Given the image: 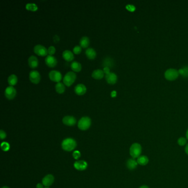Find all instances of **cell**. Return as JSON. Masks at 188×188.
<instances>
[{"label": "cell", "mask_w": 188, "mask_h": 188, "mask_svg": "<svg viewBox=\"0 0 188 188\" xmlns=\"http://www.w3.org/2000/svg\"><path fill=\"white\" fill-rule=\"evenodd\" d=\"M62 148L66 151H71L74 150L77 146L76 142L72 138H67L65 139L62 142Z\"/></svg>", "instance_id": "obj_1"}, {"label": "cell", "mask_w": 188, "mask_h": 188, "mask_svg": "<svg viewBox=\"0 0 188 188\" xmlns=\"http://www.w3.org/2000/svg\"><path fill=\"white\" fill-rule=\"evenodd\" d=\"M142 147L138 143H133L130 148V154L133 159L137 158L141 156Z\"/></svg>", "instance_id": "obj_2"}, {"label": "cell", "mask_w": 188, "mask_h": 188, "mask_svg": "<svg viewBox=\"0 0 188 188\" xmlns=\"http://www.w3.org/2000/svg\"><path fill=\"white\" fill-rule=\"evenodd\" d=\"M76 79V74L72 72L69 71L67 72L63 78V82L67 86H70L74 82Z\"/></svg>", "instance_id": "obj_3"}, {"label": "cell", "mask_w": 188, "mask_h": 188, "mask_svg": "<svg viewBox=\"0 0 188 188\" xmlns=\"http://www.w3.org/2000/svg\"><path fill=\"white\" fill-rule=\"evenodd\" d=\"M91 125V119L88 117H84L79 121L78 127L81 130H86L90 128Z\"/></svg>", "instance_id": "obj_4"}, {"label": "cell", "mask_w": 188, "mask_h": 188, "mask_svg": "<svg viewBox=\"0 0 188 188\" xmlns=\"http://www.w3.org/2000/svg\"><path fill=\"white\" fill-rule=\"evenodd\" d=\"M179 76V72L176 69L170 68L165 71V78L169 81H173L177 79Z\"/></svg>", "instance_id": "obj_5"}, {"label": "cell", "mask_w": 188, "mask_h": 188, "mask_svg": "<svg viewBox=\"0 0 188 188\" xmlns=\"http://www.w3.org/2000/svg\"><path fill=\"white\" fill-rule=\"evenodd\" d=\"M49 76L51 81L57 82H60L62 79V74L59 71H51L49 74Z\"/></svg>", "instance_id": "obj_6"}, {"label": "cell", "mask_w": 188, "mask_h": 188, "mask_svg": "<svg viewBox=\"0 0 188 188\" xmlns=\"http://www.w3.org/2000/svg\"><path fill=\"white\" fill-rule=\"evenodd\" d=\"M34 51L37 55L39 56H45L48 54L47 49L43 45L37 44L34 47Z\"/></svg>", "instance_id": "obj_7"}, {"label": "cell", "mask_w": 188, "mask_h": 188, "mask_svg": "<svg viewBox=\"0 0 188 188\" xmlns=\"http://www.w3.org/2000/svg\"><path fill=\"white\" fill-rule=\"evenodd\" d=\"M17 92L16 90L13 86H8L4 90V95L8 99H12L15 97Z\"/></svg>", "instance_id": "obj_8"}, {"label": "cell", "mask_w": 188, "mask_h": 188, "mask_svg": "<svg viewBox=\"0 0 188 188\" xmlns=\"http://www.w3.org/2000/svg\"><path fill=\"white\" fill-rule=\"evenodd\" d=\"M29 79L33 83H38L40 81V74L39 72L38 71H31L29 72Z\"/></svg>", "instance_id": "obj_9"}, {"label": "cell", "mask_w": 188, "mask_h": 188, "mask_svg": "<svg viewBox=\"0 0 188 188\" xmlns=\"http://www.w3.org/2000/svg\"><path fill=\"white\" fill-rule=\"evenodd\" d=\"M45 62L48 66L52 67L56 65L58 61L55 56H54L53 55H49L45 58Z\"/></svg>", "instance_id": "obj_10"}, {"label": "cell", "mask_w": 188, "mask_h": 188, "mask_svg": "<svg viewBox=\"0 0 188 188\" xmlns=\"http://www.w3.org/2000/svg\"><path fill=\"white\" fill-rule=\"evenodd\" d=\"M63 123L66 125L74 126L76 122V119L72 116H65L63 119Z\"/></svg>", "instance_id": "obj_11"}, {"label": "cell", "mask_w": 188, "mask_h": 188, "mask_svg": "<svg viewBox=\"0 0 188 188\" xmlns=\"http://www.w3.org/2000/svg\"><path fill=\"white\" fill-rule=\"evenodd\" d=\"M117 79L118 77L117 74L113 72H110L109 74H106V81L109 84H115L117 81Z\"/></svg>", "instance_id": "obj_12"}, {"label": "cell", "mask_w": 188, "mask_h": 188, "mask_svg": "<svg viewBox=\"0 0 188 188\" xmlns=\"http://www.w3.org/2000/svg\"><path fill=\"white\" fill-rule=\"evenodd\" d=\"M54 177L51 174H47V176H45L43 179L42 182L44 186L48 187L54 183Z\"/></svg>", "instance_id": "obj_13"}, {"label": "cell", "mask_w": 188, "mask_h": 188, "mask_svg": "<svg viewBox=\"0 0 188 188\" xmlns=\"http://www.w3.org/2000/svg\"><path fill=\"white\" fill-rule=\"evenodd\" d=\"M87 163L85 161H77L74 163V167L78 171H84L87 167Z\"/></svg>", "instance_id": "obj_14"}, {"label": "cell", "mask_w": 188, "mask_h": 188, "mask_svg": "<svg viewBox=\"0 0 188 188\" xmlns=\"http://www.w3.org/2000/svg\"><path fill=\"white\" fill-rule=\"evenodd\" d=\"M87 91L86 87L82 83H79L77 85L74 87V92L76 94L79 95H83L85 94Z\"/></svg>", "instance_id": "obj_15"}, {"label": "cell", "mask_w": 188, "mask_h": 188, "mask_svg": "<svg viewBox=\"0 0 188 188\" xmlns=\"http://www.w3.org/2000/svg\"><path fill=\"white\" fill-rule=\"evenodd\" d=\"M28 64L29 66L31 68H35L38 66L39 61L37 58L34 56L31 55L28 58Z\"/></svg>", "instance_id": "obj_16"}, {"label": "cell", "mask_w": 188, "mask_h": 188, "mask_svg": "<svg viewBox=\"0 0 188 188\" xmlns=\"http://www.w3.org/2000/svg\"><path fill=\"white\" fill-rule=\"evenodd\" d=\"M138 165V164L137 163V161H136L133 158L129 159L126 162V166H127L128 168L131 171H133V169L136 168Z\"/></svg>", "instance_id": "obj_17"}, {"label": "cell", "mask_w": 188, "mask_h": 188, "mask_svg": "<svg viewBox=\"0 0 188 188\" xmlns=\"http://www.w3.org/2000/svg\"><path fill=\"white\" fill-rule=\"evenodd\" d=\"M63 57L67 61H71L74 59V55L72 51L66 50L63 52Z\"/></svg>", "instance_id": "obj_18"}, {"label": "cell", "mask_w": 188, "mask_h": 188, "mask_svg": "<svg viewBox=\"0 0 188 188\" xmlns=\"http://www.w3.org/2000/svg\"><path fill=\"white\" fill-rule=\"evenodd\" d=\"M104 75V71L101 69H97L93 71L92 74V76L95 79H101L103 77Z\"/></svg>", "instance_id": "obj_19"}, {"label": "cell", "mask_w": 188, "mask_h": 188, "mask_svg": "<svg viewBox=\"0 0 188 188\" xmlns=\"http://www.w3.org/2000/svg\"><path fill=\"white\" fill-rule=\"evenodd\" d=\"M86 54L88 59H94L97 55V52L93 48L88 47L86 50Z\"/></svg>", "instance_id": "obj_20"}, {"label": "cell", "mask_w": 188, "mask_h": 188, "mask_svg": "<svg viewBox=\"0 0 188 188\" xmlns=\"http://www.w3.org/2000/svg\"><path fill=\"white\" fill-rule=\"evenodd\" d=\"M137 162L138 165H141L142 166L146 165H147L149 163V158L145 155L140 156V157L137 158Z\"/></svg>", "instance_id": "obj_21"}, {"label": "cell", "mask_w": 188, "mask_h": 188, "mask_svg": "<svg viewBox=\"0 0 188 188\" xmlns=\"http://www.w3.org/2000/svg\"><path fill=\"white\" fill-rule=\"evenodd\" d=\"M79 44L81 47L86 48L90 44V39L86 36H84L79 40Z\"/></svg>", "instance_id": "obj_22"}, {"label": "cell", "mask_w": 188, "mask_h": 188, "mask_svg": "<svg viewBox=\"0 0 188 188\" xmlns=\"http://www.w3.org/2000/svg\"><path fill=\"white\" fill-rule=\"evenodd\" d=\"M71 68L75 72H79L81 70L82 66L80 63L77 61H74L71 63Z\"/></svg>", "instance_id": "obj_23"}, {"label": "cell", "mask_w": 188, "mask_h": 188, "mask_svg": "<svg viewBox=\"0 0 188 188\" xmlns=\"http://www.w3.org/2000/svg\"><path fill=\"white\" fill-rule=\"evenodd\" d=\"M18 82V78L16 74H11L8 77V82L11 86L15 85Z\"/></svg>", "instance_id": "obj_24"}, {"label": "cell", "mask_w": 188, "mask_h": 188, "mask_svg": "<svg viewBox=\"0 0 188 188\" xmlns=\"http://www.w3.org/2000/svg\"><path fill=\"white\" fill-rule=\"evenodd\" d=\"M55 89L58 93L61 94L65 92V86L62 83L58 82L55 85Z\"/></svg>", "instance_id": "obj_25"}, {"label": "cell", "mask_w": 188, "mask_h": 188, "mask_svg": "<svg viewBox=\"0 0 188 188\" xmlns=\"http://www.w3.org/2000/svg\"><path fill=\"white\" fill-rule=\"evenodd\" d=\"M103 65L104 66V67H108L110 68V67H111L113 66V61L111 58H105L104 60H103Z\"/></svg>", "instance_id": "obj_26"}, {"label": "cell", "mask_w": 188, "mask_h": 188, "mask_svg": "<svg viewBox=\"0 0 188 188\" xmlns=\"http://www.w3.org/2000/svg\"><path fill=\"white\" fill-rule=\"evenodd\" d=\"M26 7L28 10L31 11H35L38 9L37 5L34 3H28L26 4Z\"/></svg>", "instance_id": "obj_27"}, {"label": "cell", "mask_w": 188, "mask_h": 188, "mask_svg": "<svg viewBox=\"0 0 188 188\" xmlns=\"http://www.w3.org/2000/svg\"><path fill=\"white\" fill-rule=\"evenodd\" d=\"M179 74H180L184 77H188V66L184 67L179 70Z\"/></svg>", "instance_id": "obj_28"}, {"label": "cell", "mask_w": 188, "mask_h": 188, "mask_svg": "<svg viewBox=\"0 0 188 188\" xmlns=\"http://www.w3.org/2000/svg\"><path fill=\"white\" fill-rule=\"evenodd\" d=\"M187 139L185 137H181L178 140V144L180 146H183L184 145H187Z\"/></svg>", "instance_id": "obj_29"}, {"label": "cell", "mask_w": 188, "mask_h": 188, "mask_svg": "<svg viewBox=\"0 0 188 188\" xmlns=\"http://www.w3.org/2000/svg\"><path fill=\"white\" fill-rule=\"evenodd\" d=\"M1 149H2L3 151H8V150L9 149V147H10V146H9V145L8 144V143L6 142H2V143L1 144Z\"/></svg>", "instance_id": "obj_30"}, {"label": "cell", "mask_w": 188, "mask_h": 188, "mask_svg": "<svg viewBox=\"0 0 188 188\" xmlns=\"http://www.w3.org/2000/svg\"><path fill=\"white\" fill-rule=\"evenodd\" d=\"M82 51V47L80 45H76L73 49V51L74 54H79Z\"/></svg>", "instance_id": "obj_31"}, {"label": "cell", "mask_w": 188, "mask_h": 188, "mask_svg": "<svg viewBox=\"0 0 188 188\" xmlns=\"http://www.w3.org/2000/svg\"><path fill=\"white\" fill-rule=\"evenodd\" d=\"M47 51H48V54L49 55H52L55 53V51H56V49L54 46H50L48 48Z\"/></svg>", "instance_id": "obj_32"}, {"label": "cell", "mask_w": 188, "mask_h": 188, "mask_svg": "<svg viewBox=\"0 0 188 188\" xmlns=\"http://www.w3.org/2000/svg\"><path fill=\"white\" fill-rule=\"evenodd\" d=\"M72 155H73V157H74V159L77 160L81 156V153H80V152L79 151H75L74 152Z\"/></svg>", "instance_id": "obj_33"}, {"label": "cell", "mask_w": 188, "mask_h": 188, "mask_svg": "<svg viewBox=\"0 0 188 188\" xmlns=\"http://www.w3.org/2000/svg\"><path fill=\"white\" fill-rule=\"evenodd\" d=\"M126 9L130 12H133L135 10V7L133 4H128L126 6Z\"/></svg>", "instance_id": "obj_34"}, {"label": "cell", "mask_w": 188, "mask_h": 188, "mask_svg": "<svg viewBox=\"0 0 188 188\" xmlns=\"http://www.w3.org/2000/svg\"><path fill=\"white\" fill-rule=\"evenodd\" d=\"M6 137V133L2 130H0V137L1 140H4Z\"/></svg>", "instance_id": "obj_35"}, {"label": "cell", "mask_w": 188, "mask_h": 188, "mask_svg": "<svg viewBox=\"0 0 188 188\" xmlns=\"http://www.w3.org/2000/svg\"><path fill=\"white\" fill-rule=\"evenodd\" d=\"M103 71H104V72L106 74H109V73L110 72V68L109 67H104L103 68Z\"/></svg>", "instance_id": "obj_36"}, {"label": "cell", "mask_w": 188, "mask_h": 188, "mask_svg": "<svg viewBox=\"0 0 188 188\" xmlns=\"http://www.w3.org/2000/svg\"><path fill=\"white\" fill-rule=\"evenodd\" d=\"M53 40L55 43H58L60 40V38L58 35H55L53 36Z\"/></svg>", "instance_id": "obj_37"}, {"label": "cell", "mask_w": 188, "mask_h": 188, "mask_svg": "<svg viewBox=\"0 0 188 188\" xmlns=\"http://www.w3.org/2000/svg\"><path fill=\"white\" fill-rule=\"evenodd\" d=\"M111 97H116V95H117V92H116L115 90H113V91H112V92H111Z\"/></svg>", "instance_id": "obj_38"}, {"label": "cell", "mask_w": 188, "mask_h": 188, "mask_svg": "<svg viewBox=\"0 0 188 188\" xmlns=\"http://www.w3.org/2000/svg\"><path fill=\"white\" fill-rule=\"evenodd\" d=\"M36 188H44L43 185L40 183H38L36 185Z\"/></svg>", "instance_id": "obj_39"}, {"label": "cell", "mask_w": 188, "mask_h": 188, "mask_svg": "<svg viewBox=\"0 0 188 188\" xmlns=\"http://www.w3.org/2000/svg\"><path fill=\"white\" fill-rule=\"evenodd\" d=\"M185 153L187 154H188V144H187V145H186V146H185Z\"/></svg>", "instance_id": "obj_40"}, {"label": "cell", "mask_w": 188, "mask_h": 188, "mask_svg": "<svg viewBox=\"0 0 188 188\" xmlns=\"http://www.w3.org/2000/svg\"><path fill=\"white\" fill-rule=\"evenodd\" d=\"M139 188H149V187L147 185H142Z\"/></svg>", "instance_id": "obj_41"}, {"label": "cell", "mask_w": 188, "mask_h": 188, "mask_svg": "<svg viewBox=\"0 0 188 188\" xmlns=\"http://www.w3.org/2000/svg\"><path fill=\"white\" fill-rule=\"evenodd\" d=\"M186 137H187V139L188 140V129L187 131V133H186Z\"/></svg>", "instance_id": "obj_42"}, {"label": "cell", "mask_w": 188, "mask_h": 188, "mask_svg": "<svg viewBox=\"0 0 188 188\" xmlns=\"http://www.w3.org/2000/svg\"><path fill=\"white\" fill-rule=\"evenodd\" d=\"M2 188H9L7 187H2Z\"/></svg>", "instance_id": "obj_43"}, {"label": "cell", "mask_w": 188, "mask_h": 188, "mask_svg": "<svg viewBox=\"0 0 188 188\" xmlns=\"http://www.w3.org/2000/svg\"><path fill=\"white\" fill-rule=\"evenodd\" d=\"M48 188V187H46V188Z\"/></svg>", "instance_id": "obj_44"}]
</instances>
